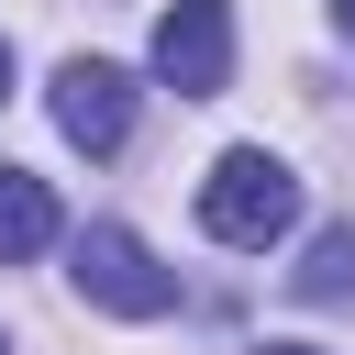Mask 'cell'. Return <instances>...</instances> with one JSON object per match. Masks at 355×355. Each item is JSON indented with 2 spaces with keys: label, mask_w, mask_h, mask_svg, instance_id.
Here are the masks:
<instances>
[{
  "label": "cell",
  "mask_w": 355,
  "mask_h": 355,
  "mask_svg": "<svg viewBox=\"0 0 355 355\" xmlns=\"http://www.w3.org/2000/svg\"><path fill=\"white\" fill-rule=\"evenodd\" d=\"M288 222H300V178H288L266 144H233V155L200 178V233H211V244H244V255H266Z\"/></svg>",
  "instance_id": "obj_1"
},
{
  "label": "cell",
  "mask_w": 355,
  "mask_h": 355,
  "mask_svg": "<svg viewBox=\"0 0 355 355\" xmlns=\"http://www.w3.org/2000/svg\"><path fill=\"white\" fill-rule=\"evenodd\" d=\"M67 277H78V300L111 311V322H155V311H178V266H155L133 222H89V233L67 244Z\"/></svg>",
  "instance_id": "obj_2"
},
{
  "label": "cell",
  "mask_w": 355,
  "mask_h": 355,
  "mask_svg": "<svg viewBox=\"0 0 355 355\" xmlns=\"http://www.w3.org/2000/svg\"><path fill=\"white\" fill-rule=\"evenodd\" d=\"M155 78L178 100H222L233 89V0H166L155 22Z\"/></svg>",
  "instance_id": "obj_3"
},
{
  "label": "cell",
  "mask_w": 355,
  "mask_h": 355,
  "mask_svg": "<svg viewBox=\"0 0 355 355\" xmlns=\"http://www.w3.org/2000/svg\"><path fill=\"white\" fill-rule=\"evenodd\" d=\"M55 133H67L78 155H122V144H133V78H122L111 55H67V67H55Z\"/></svg>",
  "instance_id": "obj_4"
},
{
  "label": "cell",
  "mask_w": 355,
  "mask_h": 355,
  "mask_svg": "<svg viewBox=\"0 0 355 355\" xmlns=\"http://www.w3.org/2000/svg\"><path fill=\"white\" fill-rule=\"evenodd\" d=\"M67 222H55V189L33 178V166H0V266H22V255H44Z\"/></svg>",
  "instance_id": "obj_5"
},
{
  "label": "cell",
  "mask_w": 355,
  "mask_h": 355,
  "mask_svg": "<svg viewBox=\"0 0 355 355\" xmlns=\"http://www.w3.org/2000/svg\"><path fill=\"white\" fill-rule=\"evenodd\" d=\"M288 288H300V300H355V222L311 233V255L288 266Z\"/></svg>",
  "instance_id": "obj_6"
},
{
  "label": "cell",
  "mask_w": 355,
  "mask_h": 355,
  "mask_svg": "<svg viewBox=\"0 0 355 355\" xmlns=\"http://www.w3.org/2000/svg\"><path fill=\"white\" fill-rule=\"evenodd\" d=\"M255 355H322V344H255Z\"/></svg>",
  "instance_id": "obj_7"
},
{
  "label": "cell",
  "mask_w": 355,
  "mask_h": 355,
  "mask_svg": "<svg viewBox=\"0 0 355 355\" xmlns=\"http://www.w3.org/2000/svg\"><path fill=\"white\" fill-rule=\"evenodd\" d=\"M333 22H344V33H355V0H333Z\"/></svg>",
  "instance_id": "obj_8"
},
{
  "label": "cell",
  "mask_w": 355,
  "mask_h": 355,
  "mask_svg": "<svg viewBox=\"0 0 355 355\" xmlns=\"http://www.w3.org/2000/svg\"><path fill=\"white\" fill-rule=\"evenodd\" d=\"M0 100H11V44H0Z\"/></svg>",
  "instance_id": "obj_9"
},
{
  "label": "cell",
  "mask_w": 355,
  "mask_h": 355,
  "mask_svg": "<svg viewBox=\"0 0 355 355\" xmlns=\"http://www.w3.org/2000/svg\"><path fill=\"white\" fill-rule=\"evenodd\" d=\"M0 355H11V344H0Z\"/></svg>",
  "instance_id": "obj_10"
}]
</instances>
